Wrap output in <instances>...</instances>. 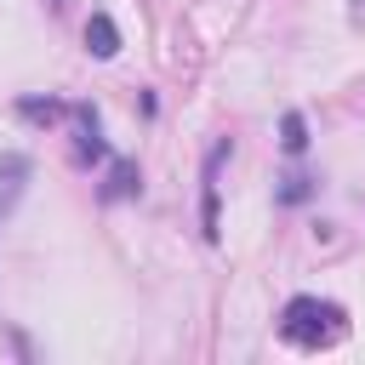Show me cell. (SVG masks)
<instances>
[{
    "instance_id": "3",
    "label": "cell",
    "mask_w": 365,
    "mask_h": 365,
    "mask_svg": "<svg viewBox=\"0 0 365 365\" xmlns=\"http://www.w3.org/2000/svg\"><path fill=\"white\" fill-rule=\"evenodd\" d=\"M29 171H34V165H29V154H17V148H6V154H0V217H6V211L23 200Z\"/></svg>"
},
{
    "instance_id": "10",
    "label": "cell",
    "mask_w": 365,
    "mask_h": 365,
    "mask_svg": "<svg viewBox=\"0 0 365 365\" xmlns=\"http://www.w3.org/2000/svg\"><path fill=\"white\" fill-rule=\"evenodd\" d=\"M46 6H51V11H63V6H68V0H46Z\"/></svg>"
},
{
    "instance_id": "6",
    "label": "cell",
    "mask_w": 365,
    "mask_h": 365,
    "mask_svg": "<svg viewBox=\"0 0 365 365\" xmlns=\"http://www.w3.org/2000/svg\"><path fill=\"white\" fill-rule=\"evenodd\" d=\"M137 188H143V177H137V160H114V165H108V182H103L97 194H103V200H131Z\"/></svg>"
},
{
    "instance_id": "1",
    "label": "cell",
    "mask_w": 365,
    "mask_h": 365,
    "mask_svg": "<svg viewBox=\"0 0 365 365\" xmlns=\"http://www.w3.org/2000/svg\"><path fill=\"white\" fill-rule=\"evenodd\" d=\"M279 336H285L291 348L319 354V348H336V342L348 336V314H342L336 302H325V297H291V302L279 308Z\"/></svg>"
},
{
    "instance_id": "8",
    "label": "cell",
    "mask_w": 365,
    "mask_h": 365,
    "mask_svg": "<svg viewBox=\"0 0 365 365\" xmlns=\"http://www.w3.org/2000/svg\"><path fill=\"white\" fill-rule=\"evenodd\" d=\"M279 148H285V154H302V148H308V120H302V108H285V120H279Z\"/></svg>"
},
{
    "instance_id": "2",
    "label": "cell",
    "mask_w": 365,
    "mask_h": 365,
    "mask_svg": "<svg viewBox=\"0 0 365 365\" xmlns=\"http://www.w3.org/2000/svg\"><path fill=\"white\" fill-rule=\"evenodd\" d=\"M74 165H91V160H108V143H103V114L91 103H74Z\"/></svg>"
},
{
    "instance_id": "5",
    "label": "cell",
    "mask_w": 365,
    "mask_h": 365,
    "mask_svg": "<svg viewBox=\"0 0 365 365\" xmlns=\"http://www.w3.org/2000/svg\"><path fill=\"white\" fill-rule=\"evenodd\" d=\"M86 51H91V57H103V63H108V57H120V29H114V17H108V11H91V17H86Z\"/></svg>"
},
{
    "instance_id": "9",
    "label": "cell",
    "mask_w": 365,
    "mask_h": 365,
    "mask_svg": "<svg viewBox=\"0 0 365 365\" xmlns=\"http://www.w3.org/2000/svg\"><path fill=\"white\" fill-rule=\"evenodd\" d=\"M308 194H314V177H302V171L279 177V188H274V200H279V205H302Z\"/></svg>"
},
{
    "instance_id": "7",
    "label": "cell",
    "mask_w": 365,
    "mask_h": 365,
    "mask_svg": "<svg viewBox=\"0 0 365 365\" xmlns=\"http://www.w3.org/2000/svg\"><path fill=\"white\" fill-rule=\"evenodd\" d=\"M17 114L23 120H63V114H74V103H63V97H17Z\"/></svg>"
},
{
    "instance_id": "4",
    "label": "cell",
    "mask_w": 365,
    "mask_h": 365,
    "mask_svg": "<svg viewBox=\"0 0 365 365\" xmlns=\"http://www.w3.org/2000/svg\"><path fill=\"white\" fill-rule=\"evenodd\" d=\"M228 160V143H217L211 154H205V188H200V228H205V240H217L222 228H217V165Z\"/></svg>"
}]
</instances>
